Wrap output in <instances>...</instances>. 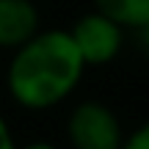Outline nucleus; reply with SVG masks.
<instances>
[{
    "mask_svg": "<svg viewBox=\"0 0 149 149\" xmlns=\"http://www.w3.org/2000/svg\"><path fill=\"white\" fill-rule=\"evenodd\" d=\"M86 74V64L69 31H39L14 50L8 64V94L28 111H47L74 94Z\"/></svg>",
    "mask_w": 149,
    "mask_h": 149,
    "instance_id": "nucleus-1",
    "label": "nucleus"
},
{
    "mask_svg": "<svg viewBox=\"0 0 149 149\" xmlns=\"http://www.w3.org/2000/svg\"><path fill=\"white\" fill-rule=\"evenodd\" d=\"M66 138L72 149H119L124 141V127L113 108L86 100L77 102L66 119Z\"/></svg>",
    "mask_w": 149,
    "mask_h": 149,
    "instance_id": "nucleus-2",
    "label": "nucleus"
},
{
    "mask_svg": "<svg viewBox=\"0 0 149 149\" xmlns=\"http://www.w3.org/2000/svg\"><path fill=\"white\" fill-rule=\"evenodd\" d=\"M69 36L86 66H105L119 58L124 47V28L102 11H88L69 28Z\"/></svg>",
    "mask_w": 149,
    "mask_h": 149,
    "instance_id": "nucleus-3",
    "label": "nucleus"
},
{
    "mask_svg": "<svg viewBox=\"0 0 149 149\" xmlns=\"http://www.w3.org/2000/svg\"><path fill=\"white\" fill-rule=\"evenodd\" d=\"M42 31L33 0H0V47L17 50Z\"/></svg>",
    "mask_w": 149,
    "mask_h": 149,
    "instance_id": "nucleus-4",
    "label": "nucleus"
},
{
    "mask_svg": "<svg viewBox=\"0 0 149 149\" xmlns=\"http://www.w3.org/2000/svg\"><path fill=\"white\" fill-rule=\"evenodd\" d=\"M91 3L97 11L116 19L124 31H135L149 22V0H91Z\"/></svg>",
    "mask_w": 149,
    "mask_h": 149,
    "instance_id": "nucleus-5",
    "label": "nucleus"
},
{
    "mask_svg": "<svg viewBox=\"0 0 149 149\" xmlns=\"http://www.w3.org/2000/svg\"><path fill=\"white\" fill-rule=\"evenodd\" d=\"M119 149H149V119L144 124H138L135 130L124 133V141Z\"/></svg>",
    "mask_w": 149,
    "mask_h": 149,
    "instance_id": "nucleus-6",
    "label": "nucleus"
},
{
    "mask_svg": "<svg viewBox=\"0 0 149 149\" xmlns=\"http://www.w3.org/2000/svg\"><path fill=\"white\" fill-rule=\"evenodd\" d=\"M0 149H17V141H14V133H11L8 122L0 116Z\"/></svg>",
    "mask_w": 149,
    "mask_h": 149,
    "instance_id": "nucleus-7",
    "label": "nucleus"
},
{
    "mask_svg": "<svg viewBox=\"0 0 149 149\" xmlns=\"http://www.w3.org/2000/svg\"><path fill=\"white\" fill-rule=\"evenodd\" d=\"M133 36H135V44H138V50L149 58V22H146V25H141V28H135Z\"/></svg>",
    "mask_w": 149,
    "mask_h": 149,
    "instance_id": "nucleus-8",
    "label": "nucleus"
},
{
    "mask_svg": "<svg viewBox=\"0 0 149 149\" xmlns=\"http://www.w3.org/2000/svg\"><path fill=\"white\" fill-rule=\"evenodd\" d=\"M17 149H58V146H55V144H50V141H31V144L17 146Z\"/></svg>",
    "mask_w": 149,
    "mask_h": 149,
    "instance_id": "nucleus-9",
    "label": "nucleus"
}]
</instances>
